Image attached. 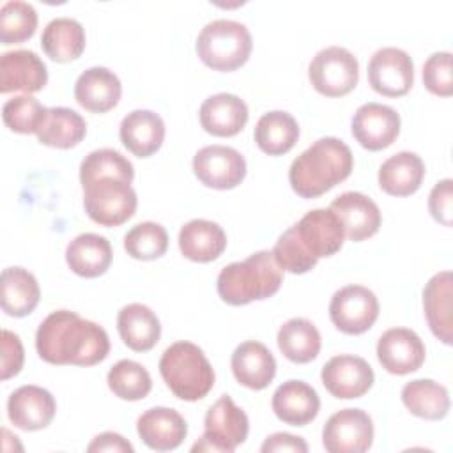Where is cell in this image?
<instances>
[{"instance_id":"f546056e","label":"cell","mask_w":453,"mask_h":453,"mask_svg":"<svg viewBox=\"0 0 453 453\" xmlns=\"http://www.w3.org/2000/svg\"><path fill=\"white\" fill-rule=\"evenodd\" d=\"M425 177L423 159L411 150L389 156L379 168V186L391 196H409L416 193Z\"/></svg>"},{"instance_id":"d6a6232c","label":"cell","mask_w":453,"mask_h":453,"mask_svg":"<svg viewBox=\"0 0 453 453\" xmlns=\"http://www.w3.org/2000/svg\"><path fill=\"white\" fill-rule=\"evenodd\" d=\"M41 288L35 276L23 267L2 271V310L11 317H27L39 304Z\"/></svg>"},{"instance_id":"f6af8a7d","label":"cell","mask_w":453,"mask_h":453,"mask_svg":"<svg viewBox=\"0 0 453 453\" xmlns=\"http://www.w3.org/2000/svg\"><path fill=\"white\" fill-rule=\"evenodd\" d=\"M262 453H273V451H294V453H306L308 444L303 437L287 434V432H276L273 435H267L265 441L260 446Z\"/></svg>"},{"instance_id":"7402d4cb","label":"cell","mask_w":453,"mask_h":453,"mask_svg":"<svg viewBox=\"0 0 453 453\" xmlns=\"http://www.w3.org/2000/svg\"><path fill=\"white\" fill-rule=\"evenodd\" d=\"M235 380L250 389H264L276 375V359L273 352L257 340L242 342L235 347L230 359Z\"/></svg>"},{"instance_id":"60d3db41","label":"cell","mask_w":453,"mask_h":453,"mask_svg":"<svg viewBox=\"0 0 453 453\" xmlns=\"http://www.w3.org/2000/svg\"><path fill=\"white\" fill-rule=\"evenodd\" d=\"M48 108H44L39 99H35L30 94L16 96L12 99H7L2 108V119L4 124L21 134H30L37 133L39 127L44 122Z\"/></svg>"},{"instance_id":"7c38bea8","label":"cell","mask_w":453,"mask_h":453,"mask_svg":"<svg viewBox=\"0 0 453 453\" xmlns=\"http://www.w3.org/2000/svg\"><path fill=\"white\" fill-rule=\"evenodd\" d=\"M373 442V423L363 409H342L322 428V444L329 453H363Z\"/></svg>"},{"instance_id":"277c9868","label":"cell","mask_w":453,"mask_h":453,"mask_svg":"<svg viewBox=\"0 0 453 453\" xmlns=\"http://www.w3.org/2000/svg\"><path fill=\"white\" fill-rule=\"evenodd\" d=\"M283 280V271L269 250L257 251L242 262L225 265L216 280L219 297L232 306L262 301L274 296Z\"/></svg>"},{"instance_id":"52a82bcc","label":"cell","mask_w":453,"mask_h":453,"mask_svg":"<svg viewBox=\"0 0 453 453\" xmlns=\"http://www.w3.org/2000/svg\"><path fill=\"white\" fill-rule=\"evenodd\" d=\"M83 186V207L87 216L101 226H119L133 218L138 198L131 182L120 177L104 175Z\"/></svg>"},{"instance_id":"4dcf8cb0","label":"cell","mask_w":453,"mask_h":453,"mask_svg":"<svg viewBox=\"0 0 453 453\" xmlns=\"http://www.w3.org/2000/svg\"><path fill=\"white\" fill-rule=\"evenodd\" d=\"M41 46L55 62L76 60L85 50V28L74 18H55L44 27Z\"/></svg>"},{"instance_id":"e575fe53","label":"cell","mask_w":453,"mask_h":453,"mask_svg":"<svg viewBox=\"0 0 453 453\" xmlns=\"http://www.w3.org/2000/svg\"><path fill=\"white\" fill-rule=\"evenodd\" d=\"M299 138L297 120L281 110L264 113L255 126V142L258 149L269 156L288 152Z\"/></svg>"},{"instance_id":"484cf974","label":"cell","mask_w":453,"mask_h":453,"mask_svg":"<svg viewBox=\"0 0 453 453\" xmlns=\"http://www.w3.org/2000/svg\"><path fill=\"white\" fill-rule=\"evenodd\" d=\"M122 145L138 157H149L165 140V122L150 110H133L127 113L119 129Z\"/></svg>"},{"instance_id":"bcb514c9","label":"cell","mask_w":453,"mask_h":453,"mask_svg":"<svg viewBox=\"0 0 453 453\" xmlns=\"http://www.w3.org/2000/svg\"><path fill=\"white\" fill-rule=\"evenodd\" d=\"M88 453L94 451H113V453H133V446L117 432H103L92 439L87 446Z\"/></svg>"},{"instance_id":"d4e9b609","label":"cell","mask_w":453,"mask_h":453,"mask_svg":"<svg viewBox=\"0 0 453 453\" xmlns=\"http://www.w3.org/2000/svg\"><path fill=\"white\" fill-rule=\"evenodd\" d=\"M451 297L453 283L449 271L434 274L423 288V308L430 331L446 345H451L453 340Z\"/></svg>"},{"instance_id":"d590c367","label":"cell","mask_w":453,"mask_h":453,"mask_svg":"<svg viewBox=\"0 0 453 453\" xmlns=\"http://www.w3.org/2000/svg\"><path fill=\"white\" fill-rule=\"evenodd\" d=\"M402 402L411 414L437 421L449 411L448 389L432 379H414L402 388Z\"/></svg>"},{"instance_id":"8d00e7d4","label":"cell","mask_w":453,"mask_h":453,"mask_svg":"<svg viewBox=\"0 0 453 453\" xmlns=\"http://www.w3.org/2000/svg\"><path fill=\"white\" fill-rule=\"evenodd\" d=\"M108 388L111 393L122 400L136 402L145 398L152 389V379L145 366L133 359H120L117 361L108 375Z\"/></svg>"},{"instance_id":"e0dca14e","label":"cell","mask_w":453,"mask_h":453,"mask_svg":"<svg viewBox=\"0 0 453 453\" xmlns=\"http://www.w3.org/2000/svg\"><path fill=\"white\" fill-rule=\"evenodd\" d=\"M57 412L53 395L41 386H21L7 400V416L11 423L27 432L46 428Z\"/></svg>"},{"instance_id":"6da1fadb","label":"cell","mask_w":453,"mask_h":453,"mask_svg":"<svg viewBox=\"0 0 453 453\" xmlns=\"http://www.w3.org/2000/svg\"><path fill=\"white\" fill-rule=\"evenodd\" d=\"M35 349L50 365L92 366L106 359L110 338L99 324L74 311L57 310L39 324Z\"/></svg>"},{"instance_id":"836d02e7","label":"cell","mask_w":453,"mask_h":453,"mask_svg":"<svg viewBox=\"0 0 453 453\" xmlns=\"http://www.w3.org/2000/svg\"><path fill=\"white\" fill-rule=\"evenodd\" d=\"M35 134L42 145L55 149H71L85 138L87 122L78 111L71 108L53 106L48 108L44 122Z\"/></svg>"},{"instance_id":"f35d334b","label":"cell","mask_w":453,"mask_h":453,"mask_svg":"<svg viewBox=\"0 0 453 453\" xmlns=\"http://www.w3.org/2000/svg\"><path fill=\"white\" fill-rule=\"evenodd\" d=\"M124 250L136 260H156L168 250V234L156 221L138 223L124 235Z\"/></svg>"},{"instance_id":"f1b7e54d","label":"cell","mask_w":453,"mask_h":453,"mask_svg":"<svg viewBox=\"0 0 453 453\" xmlns=\"http://www.w3.org/2000/svg\"><path fill=\"white\" fill-rule=\"evenodd\" d=\"M117 329L122 342L136 352L150 350L161 336L157 315L142 303H129L117 315Z\"/></svg>"},{"instance_id":"83f0119b","label":"cell","mask_w":453,"mask_h":453,"mask_svg":"<svg viewBox=\"0 0 453 453\" xmlns=\"http://www.w3.org/2000/svg\"><path fill=\"white\" fill-rule=\"evenodd\" d=\"M226 248L225 230L211 219H191L179 230V250L193 262H212Z\"/></svg>"},{"instance_id":"1f68e13d","label":"cell","mask_w":453,"mask_h":453,"mask_svg":"<svg viewBox=\"0 0 453 453\" xmlns=\"http://www.w3.org/2000/svg\"><path fill=\"white\" fill-rule=\"evenodd\" d=\"M276 342L281 354L288 361L297 365L313 361L319 356L322 345V338L315 324L303 317H294L287 320L278 329Z\"/></svg>"},{"instance_id":"603a6c76","label":"cell","mask_w":453,"mask_h":453,"mask_svg":"<svg viewBox=\"0 0 453 453\" xmlns=\"http://www.w3.org/2000/svg\"><path fill=\"white\" fill-rule=\"evenodd\" d=\"M122 96V85L119 76L106 67H90L83 71L74 83L76 103L92 111L104 113L117 106Z\"/></svg>"},{"instance_id":"8fae6325","label":"cell","mask_w":453,"mask_h":453,"mask_svg":"<svg viewBox=\"0 0 453 453\" xmlns=\"http://www.w3.org/2000/svg\"><path fill=\"white\" fill-rule=\"evenodd\" d=\"M196 179L212 189H232L246 177L244 156L228 145H205L193 156Z\"/></svg>"},{"instance_id":"d6986e66","label":"cell","mask_w":453,"mask_h":453,"mask_svg":"<svg viewBox=\"0 0 453 453\" xmlns=\"http://www.w3.org/2000/svg\"><path fill=\"white\" fill-rule=\"evenodd\" d=\"M48 81L46 64L32 50H12L0 57V92H39Z\"/></svg>"},{"instance_id":"8992f818","label":"cell","mask_w":453,"mask_h":453,"mask_svg":"<svg viewBox=\"0 0 453 453\" xmlns=\"http://www.w3.org/2000/svg\"><path fill=\"white\" fill-rule=\"evenodd\" d=\"M253 48L251 34L244 23L234 19H214L196 37L198 58L214 71H235L250 58Z\"/></svg>"},{"instance_id":"4fadbf2b","label":"cell","mask_w":453,"mask_h":453,"mask_svg":"<svg viewBox=\"0 0 453 453\" xmlns=\"http://www.w3.org/2000/svg\"><path fill=\"white\" fill-rule=\"evenodd\" d=\"M368 83L386 97L405 96L414 83L412 58L395 46L377 50L368 62Z\"/></svg>"},{"instance_id":"ee69618b","label":"cell","mask_w":453,"mask_h":453,"mask_svg":"<svg viewBox=\"0 0 453 453\" xmlns=\"http://www.w3.org/2000/svg\"><path fill=\"white\" fill-rule=\"evenodd\" d=\"M451 179L439 180L430 195H428V211L435 221H439L444 226H451V216H453V189H451Z\"/></svg>"},{"instance_id":"44dd1931","label":"cell","mask_w":453,"mask_h":453,"mask_svg":"<svg viewBox=\"0 0 453 453\" xmlns=\"http://www.w3.org/2000/svg\"><path fill=\"white\" fill-rule=\"evenodd\" d=\"M136 432L150 449L170 451L182 444L188 435V425L175 409L152 407L138 418Z\"/></svg>"},{"instance_id":"ffe728a7","label":"cell","mask_w":453,"mask_h":453,"mask_svg":"<svg viewBox=\"0 0 453 453\" xmlns=\"http://www.w3.org/2000/svg\"><path fill=\"white\" fill-rule=\"evenodd\" d=\"M271 407L280 421L292 426H304L317 418L320 398L304 380L290 379L276 388Z\"/></svg>"},{"instance_id":"ba28073f","label":"cell","mask_w":453,"mask_h":453,"mask_svg":"<svg viewBox=\"0 0 453 453\" xmlns=\"http://www.w3.org/2000/svg\"><path fill=\"white\" fill-rule=\"evenodd\" d=\"M248 430L250 421L246 412L228 395H223L209 407L203 419V435L191 446V451L232 453L246 441Z\"/></svg>"},{"instance_id":"30bf717a","label":"cell","mask_w":453,"mask_h":453,"mask_svg":"<svg viewBox=\"0 0 453 453\" xmlns=\"http://www.w3.org/2000/svg\"><path fill=\"white\" fill-rule=\"evenodd\" d=\"M377 296L363 285H345L336 290L329 303V319L345 334L368 331L379 317Z\"/></svg>"},{"instance_id":"9a60e30c","label":"cell","mask_w":453,"mask_h":453,"mask_svg":"<svg viewBox=\"0 0 453 453\" xmlns=\"http://www.w3.org/2000/svg\"><path fill=\"white\" fill-rule=\"evenodd\" d=\"M350 129L361 147L382 150L398 138L400 115L388 104L365 103L352 115Z\"/></svg>"},{"instance_id":"cb8c5ba5","label":"cell","mask_w":453,"mask_h":453,"mask_svg":"<svg viewBox=\"0 0 453 453\" xmlns=\"http://www.w3.org/2000/svg\"><path fill=\"white\" fill-rule=\"evenodd\" d=\"M200 124L212 136H234L248 122V106L246 103L228 92H219L209 96L200 106Z\"/></svg>"},{"instance_id":"b9f144b4","label":"cell","mask_w":453,"mask_h":453,"mask_svg":"<svg viewBox=\"0 0 453 453\" xmlns=\"http://www.w3.org/2000/svg\"><path fill=\"white\" fill-rule=\"evenodd\" d=\"M423 83L435 96L449 97L453 94L449 51H435L426 58L423 64Z\"/></svg>"},{"instance_id":"5bb4252c","label":"cell","mask_w":453,"mask_h":453,"mask_svg":"<svg viewBox=\"0 0 453 453\" xmlns=\"http://www.w3.org/2000/svg\"><path fill=\"white\" fill-rule=\"evenodd\" d=\"M324 388L342 400L359 398L373 386V370L366 359L352 354L331 357L320 372Z\"/></svg>"},{"instance_id":"2e32d148","label":"cell","mask_w":453,"mask_h":453,"mask_svg":"<svg viewBox=\"0 0 453 453\" xmlns=\"http://www.w3.org/2000/svg\"><path fill=\"white\" fill-rule=\"evenodd\" d=\"M423 340L407 327H391L377 342V359L393 375L416 372L425 361Z\"/></svg>"},{"instance_id":"3957f363","label":"cell","mask_w":453,"mask_h":453,"mask_svg":"<svg viewBox=\"0 0 453 453\" xmlns=\"http://www.w3.org/2000/svg\"><path fill=\"white\" fill-rule=\"evenodd\" d=\"M354 166L347 143L324 136L303 150L288 168V182L303 198H315L345 180Z\"/></svg>"},{"instance_id":"7bdbcfd3","label":"cell","mask_w":453,"mask_h":453,"mask_svg":"<svg viewBox=\"0 0 453 453\" xmlns=\"http://www.w3.org/2000/svg\"><path fill=\"white\" fill-rule=\"evenodd\" d=\"M2 380H7L14 375L19 373V370L23 368V361H25V350H23V343L19 340V336L9 329L2 331Z\"/></svg>"},{"instance_id":"ab89813d","label":"cell","mask_w":453,"mask_h":453,"mask_svg":"<svg viewBox=\"0 0 453 453\" xmlns=\"http://www.w3.org/2000/svg\"><path fill=\"white\" fill-rule=\"evenodd\" d=\"M113 175L126 179L127 182H133L134 179V168L133 163L122 156L119 150L113 149H97L88 152L81 165H80V182L85 184L92 179Z\"/></svg>"},{"instance_id":"4316f807","label":"cell","mask_w":453,"mask_h":453,"mask_svg":"<svg viewBox=\"0 0 453 453\" xmlns=\"http://www.w3.org/2000/svg\"><path fill=\"white\" fill-rule=\"evenodd\" d=\"M111 244L104 235L85 232L76 235L65 248V262L69 269L81 278H97L104 274L111 264Z\"/></svg>"},{"instance_id":"5b68a950","label":"cell","mask_w":453,"mask_h":453,"mask_svg":"<svg viewBox=\"0 0 453 453\" xmlns=\"http://www.w3.org/2000/svg\"><path fill=\"white\" fill-rule=\"evenodd\" d=\"M159 373L168 389L180 400L196 402L214 386V370L203 350L191 342H175L159 359Z\"/></svg>"},{"instance_id":"74e56055","label":"cell","mask_w":453,"mask_h":453,"mask_svg":"<svg viewBox=\"0 0 453 453\" xmlns=\"http://www.w3.org/2000/svg\"><path fill=\"white\" fill-rule=\"evenodd\" d=\"M37 28V12L32 4L9 0L0 9V41L2 44H18L34 35Z\"/></svg>"},{"instance_id":"9c48e42d","label":"cell","mask_w":453,"mask_h":453,"mask_svg":"<svg viewBox=\"0 0 453 453\" xmlns=\"http://www.w3.org/2000/svg\"><path fill=\"white\" fill-rule=\"evenodd\" d=\"M313 88L326 97H340L354 90L359 80L357 58L343 46H327L315 53L308 65Z\"/></svg>"},{"instance_id":"ac0fdd59","label":"cell","mask_w":453,"mask_h":453,"mask_svg":"<svg viewBox=\"0 0 453 453\" xmlns=\"http://www.w3.org/2000/svg\"><path fill=\"white\" fill-rule=\"evenodd\" d=\"M329 209L338 216L343 225L345 237L349 241L359 242L375 235L380 228V209L366 195L359 191H345L338 195Z\"/></svg>"},{"instance_id":"7a4b0ae2","label":"cell","mask_w":453,"mask_h":453,"mask_svg":"<svg viewBox=\"0 0 453 453\" xmlns=\"http://www.w3.org/2000/svg\"><path fill=\"white\" fill-rule=\"evenodd\" d=\"M343 239L345 230L338 216L331 209H313L278 237L271 253L281 271L304 274L319 258L340 251Z\"/></svg>"}]
</instances>
